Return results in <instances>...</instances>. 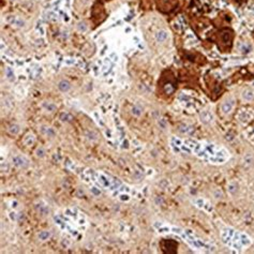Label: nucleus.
I'll use <instances>...</instances> for the list:
<instances>
[{
	"label": "nucleus",
	"instance_id": "obj_1",
	"mask_svg": "<svg viewBox=\"0 0 254 254\" xmlns=\"http://www.w3.org/2000/svg\"><path fill=\"white\" fill-rule=\"evenodd\" d=\"M219 38H220V42L222 45H227V44L231 45L232 40H233V34H232V32L229 30L225 29V30L221 31Z\"/></svg>",
	"mask_w": 254,
	"mask_h": 254
},
{
	"label": "nucleus",
	"instance_id": "obj_2",
	"mask_svg": "<svg viewBox=\"0 0 254 254\" xmlns=\"http://www.w3.org/2000/svg\"><path fill=\"white\" fill-rule=\"evenodd\" d=\"M12 161H13V163H14V165L17 166V167H19V168H26L29 164L28 160L26 159V158H24V157H21V156H16V157H14Z\"/></svg>",
	"mask_w": 254,
	"mask_h": 254
},
{
	"label": "nucleus",
	"instance_id": "obj_3",
	"mask_svg": "<svg viewBox=\"0 0 254 254\" xmlns=\"http://www.w3.org/2000/svg\"><path fill=\"white\" fill-rule=\"evenodd\" d=\"M234 106H235V100L234 99H229L222 104V112L224 114H229L233 110Z\"/></svg>",
	"mask_w": 254,
	"mask_h": 254
},
{
	"label": "nucleus",
	"instance_id": "obj_4",
	"mask_svg": "<svg viewBox=\"0 0 254 254\" xmlns=\"http://www.w3.org/2000/svg\"><path fill=\"white\" fill-rule=\"evenodd\" d=\"M200 119L203 121L204 123L208 124V123H211L213 120V116L212 114L209 112V110H203L202 113H200Z\"/></svg>",
	"mask_w": 254,
	"mask_h": 254
},
{
	"label": "nucleus",
	"instance_id": "obj_5",
	"mask_svg": "<svg viewBox=\"0 0 254 254\" xmlns=\"http://www.w3.org/2000/svg\"><path fill=\"white\" fill-rule=\"evenodd\" d=\"M168 38V34H167L166 30H159L156 34V40H157L158 43H163L164 41H166V39Z\"/></svg>",
	"mask_w": 254,
	"mask_h": 254
},
{
	"label": "nucleus",
	"instance_id": "obj_6",
	"mask_svg": "<svg viewBox=\"0 0 254 254\" xmlns=\"http://www.w3.org/2000/svg\"><path fill=\"white\" fill-rule=\"evenodd\" d=\"M58 88L62 92H67L71 89V84L68 80H61V82L58 83Z\"/></svg>",
	"mask_w": 254,
	"mask_h": 254
},
{
	"label": "nucleus",
	"instance_id": "obj_7",
	"mask_svg": "<svg viewBox=\"0 0 254 254\" xmlns=\"http://www.w3.org/2000/svg\"><path fill=\"white\" fill-rule=\"evenodd\" d=\"M242 99L244 101H252L254 99V90L252 89H246L242 92Z\"/></svg>",
	"mask_w": 254,
	"mask_h": 254
},
{
	"label": "nucleus",
	"instance_id": "obj_8",
	"mask_svg": "<svg viewBox=\"0 0 254 254\" xmlns=\"http://www.w3.org/2000/svg\"><path fill=\"white\" fill-rule=\"evenodd\" d=\"M43 107L49 112V113H54L55 110L57 109V106L55 105L54 103H51V102H44L43 103Z\"/></svg>",
	"mask_w": 254,
	"mask_h": 254
},
{
	"label": "nucleus",
	"instance_id": "obj_9",
	"mask_svg": "<svg viewBox=\"0 0 254 254\" xmlns=\"http://www.w3.org/2000/svg\"><path fill=\"white\" fill-rule=\"evenodd\" d=\"M60 120L62 121H67V122H71V121L73 120V116L72 115H70V114L68 113H62L61 115H60Z\"/></svg>",
	"mask_w": 254,
	"mask_h": 254
},
{
	"label": "nucleus",
	"instance_id": "obj_10",
	"mask_svg": "<svg viewBox=\"0 0 254 254\" xmlns=\"http://www.w3.org/2000/svg\"><path fill=\"white\" fill-rule=\"evenodd\" d=\"M142 113H143V108L141 107L139 105H134L133 108H132V114H133L134 116H141Z\"/></svg>",
	"mask_w": 254,
	"mask_h": 254
},
{
	"label": "nucleus",
	"instance_id": "obj_11",
	"mask_svg": "<svg viewBox=\"0 0 254 254\" xmlns=\"http://www.w3.org/2000/svg\"><path fill=\"white\" fill-rule=\"evenodd\" d=\"M42 132L46 134L48 137H53V136L55 135V132L53 131V129H51V128H45V127H43V128H42Z\"/></svg>",
	"mask_w": 254,
	"mask_h": 254
},
{
	"label": "nucleus",
	"instance_id": "obj_12",
	"mask_svg": "<svg viewBox=\"0 0 254 254\" xmlns=\"http://www.w3.org/2000/svg\"><path fill=\"white\" fill-rule=\"evenodd\" d=\"M9 131H10L11 134H17L19 132V127L14 124V126H11L10 129H9Z\"/></svg>",
	"mask_w": 254,
	"mask_h": 254
},
{
	"label": "nucleus",
	"instance_id": "obj_13",
	"mask_svg": "<svg viewBox=\"0 0 254 254\" xmlns=\"http://www.w3.org/2000/svg\"><path fill=\"white\" fill-rule=\"evenodd\" d=\"M237 189H238V185L237 183H235V182H233V183H231V185H229V191L231 193H235L237 191Z\"/></svg>",
	"mask_w": 254,
	"mask_h": 254
},
{
	"label": "nucleus",
	"instance_id": "obj_14",
	"mask_svg": "<svg viewBox=\"0 0 254 254\" xmlns=\"http://www.w3.org/2000/svg\"><path fill=\"white\" fill-rule=\"evenodd\" d=\"M36 157H39V158H43L44 156H45V150H44L43 148H42V147H40V148H38L36 149Z\"/></svg>",
	"mask_w": 254,
	"mask_h": 254
},
{
	"label": "nucleus",
	"instance_id": "obj_15",
	"mask_svg": "<svg viewBox=\"0 0 254 254\" xmlns=\"http://www.w3.org/2000/svg\"><path fill=\"white\" fill-rule=\"evenodd\" d=\"M49 236H51V234H49L48 232H42V233H40V235H39V237H40L41 240H46Z\"/></svg>",
	"mask_w": 254,
	"mask_h": 254
},
{
	"label": "nucleus",
	"instance_id": "obj_16",
	"mask_svg": "<svg viewBox=\"0 0 254 254\" xmlns=\"http://www.w3.org/2000/svg\"><path fill=\"white\" fill-rule=\"evenodd\" d=\"M77 28H78V30H80V31H86L87 26H86V24L85 23H80L78 25H77Z\"/></svg>",
	"mask_w": 254,
	"mask_h": 254
},
{
	"label": "nucleus",
	"instance_id": "obj_17",
	"mask_svg": "<svg viewBox=\"0 0 254 254\" xmlns=\"http://www.w3.org/2000/svg\"><path fill=\"white\" fill-rule=\"evenodd\" d=\"M240 51H242V53H249L250 51H251V47L249 46V45H244V46L241 47V49H240Z\"/></svg>",
	"mask_w": 254,
	"mask_h": 254
},
{
	"label": "nucleus",
	"instance_id": "obj_18",
	"mask_svg": "<svg viewBox=\"0 0 254 254\" xmlns=\"http://www.w3.org/2000/svg\"><path fill=\"white\" fill-rule=\"evenodd\" d=\"M7 75L9 76V80H12L13 77H14V75L12 74V71H11V69H9V68L7 69Z\"/></svg>",
	"mask_w": 254,
	"mask_h": 254
},
{
	"label": "nucleus",
	"instance_id": "obj_19",
	"mask_svg": "<svg viewBox=\"0 0 254 254\" xmlns=\"http://www.w3.org/2000/svg\"><path fill=\"white\" fill-rule=\"evenodd\" d=\"M159 126H161L163 129H165V127H166V122H165L164 119H161V120H159Z\"/></svg>",
	"mask_w": 254,
	"mask_h": 254
}]
</instances>
